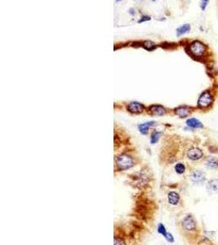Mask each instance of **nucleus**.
<instances>
[{
	"label": "nucleus",
	"mask_w": 218,
	"mask_h": 245,
	"mask_svg": "<svg viewBox=\"0 0 218 245\" xmlns=\"http://www.w3.org/2000/svg\"><path fill=\"white\" fill-rule=\"evenodd\" d=\"M116 164L119 170H127L132 166L133 162L130 156L127 155H122L118 157Z\"/></svg>",
	"instance_id": "obj_3"
},
{
	"label": "nucleus",
	"mask_w": 218,
	"mask_h": 245,
	"mask_svg": "<svg viewBox=\"0 0 218 245\" xmlns=\"http://www.w3.org/2000/svg\"><path fill=\"white\" fill-rule=\"evenodd\" d=\"M128 110L132 113H141L144 110V106L141 103H138L137 101L131 102L128 106Z\"/></svg>",
	"instance_id": "obj_8"
},
{
	"label": "nucleus",
	"mask_w": 218,
	"mask_h": 245,
	"mask_svg": "<svg viewBox=\"0 0 218 245\" xmlns=\"http://www.w3.org/2000/svg\"><path fill=\"white\" fill-rule=\"evenodd\" d=\"M209 1H210V0H201L200 8H201V10L203 11V12H204L205 10H206L207 7H208V3H209Z\"/></svg>",
	"instance_id": "obj_20"
},
{
	"label": "nucleus",
	"mask_w": 218,
	"mask_h": 245,
	"mask_svg": "<svg viewBox=\"0 0 218 245\" xmlns=\"http://www.w3.org/2000/svg\"><path fill=\"white\" fill-rule=\"evenodd\" d=\"M117 1H121V0H117Z\"/></svg>",
	"instance_id": "obj_24"
},
{
	"label": "nucleus",
	"mask_w": 218,
	"mask_h": 245,
	"mask_svg": "<svg viewBox=\"0 0 218 245\" xmlns=\"http://www.w3.org/2000/svg\"><path fill=\"white\" fill-rule=\"evenodd\" d=\"M181 225L183 229L186 231H195L197 229V222L192 215H188L183 219Z\"/></svg>",
	"instance_id": "obj_4"
},
{
	"label": "nucleus",
	"mask_w": 218,
	"mask_h": 245,
	"mask_svg": "<svg viewBox=\"0 0 218 245\" xmlns=\"http://www.w3.org/2000/svg\"><path fill=\"white\" fill-rule=\"evenodd\" d=\"M214 97L212 92L210 90H206L200 94L199 97L198 99L197 106L201 110H206L212 105Z\"/></svg>",
	"instance_id": "obj_2"
},
{
	"label": "nucleus",
	"mask_w": 218,
	"mask_h": 245,
	"mask_svg": "<svg viewBox=\"0 0 218 245\" xmlns=\"http://www.w3.org/2000/svg\"><path fill=\"white\" fill-rule=\"evenodd\" d=\"M207 189L211 193H218V180L211 179L207 184Z\"/></svg>",
	"instance_id": "obj_11"
},
{
	"label": "nucleus",
	"mask_w": 218,
	"mask_h": 245,
	"mask_svg": "<svg viewBox=\"0 0 218 245\" xmlns=\"http://www.w3.org/2000/svg\"><path fill=\"white\" fill-rule=\"evenodd\" d=\"M150 111L151 112V114L154 115L161 116L164 115L166 113V110L164 107L160 105H154L150 107Z\"/></svg>",
	"instance_id": "obj_9"
},
{
	"label": "nucleus",
	"mask_w": 218,
	"mask_h": 245,
	"mask_svg": "<svg viewBox=\"0 0 218 245\" xmlns=\"http://www.w3.org/2000/svg\"><path fill=\"white\" fill-rule=\"evenodd\" d=\"M206 166L210 169H217L218 168V159L213 156H210L206 159Z\"/></svg>",
	"instance_id": "obj_10"
},
{
	"label": "nucleus",
	"mask_w": 218,
	"mask_h": 245,
	"mask_svg": "<svg viewBox=\"0 0 218 245\" xmlns=\"http://www.w3.org/2000/svg\"><path fill=\"white\" fill-rule=\"evenodd\" d=\"M175 171L178 174H182L186 171V166L181 164V163H178L175 165Z\"/></svg>",
	"instance_id": "obj_16"
},
{
	"label": "nucleus",
	"mask_w": 218,
	"mask_h": 245,
	"mask_svg": "<svg viewBox=\"0 0 218 245\" xmlns=\"http://www.w3.org/2000/svg\"><path fill=\"white\" fill-rule=\"evenodd\" d=\"M165 238H166V239L168 241L169 243H173L174 242L173 236H172L171 234H169V233H168V234H167V235L165 236Z\"/></svg>",
	"instance_id": "obj_21"
},
{
	"label": "nucleus",
	"mask_w": 218,
	"mask_h": 245,
	"mask_svg": "<svg viewBox=\"0 0 218 245\" xmlns=\"http://www.w3.org/2000/svg\"><path fill=\"white\" fill-rule=\"evenodd\" d=\"M186 155L190 160L197 161L204 157V152L199 147H191L187 150Z\"/></svg>",
	"instance_id": "obj_5"
},
{
	"label": "nucleus",
	"mask_w": 218,
	"mask_h": 245,
	"mask_svg": "<svg viewBox=\"0 0 218 245\" xmlns=\"http://www.w3.org/2000/svg\"><path fill=\"white\" fill-rule=\"evenodd\" d=\"M129 12H130V13L132 14V16H133L134 14H135V13H134V10H133V9H132H132H130V10H129Z\"/></svg>",
	"instance_id": "obj_23"
},
{
	"label": "nucleus",
	"mask_w": 218,
	"mask_h": 245,
	"mask_svg": "<svg viewBox=\"0 0 218 245\" xmlns=\"http://www.w3.org/2000/svg\"><path fill=\"white\" fill-rule=\"evenodd\" d=\"M190 30H191V26H190V24H184V25L179 26L177 29V36L180 37L183 35L188 34L189 32L190 31Z\"/></svg>",
	"instance_id": "obj_14"
},
{
	"label": "nucleus",
	"mask_w": 218,
	"mask_h": 245,
	"mask_svg": "<svg viewBox=\"0 0 218 245\" xmlns=\"http://www.w3.org/2000/svg\"><path fill=\"white\" fill-rule=\"evenodd\" d=\"M190 180L192 181V182H194L195 184L202 185L206 181V174L200 170L195 171L192 173L191 176H190Z\"/></svg>",
	"instance_id": "obj_6"
},
{
	"label": "nucleus",
	"mask_w": 218,
	"mask_h": 245,
	"mask_svg": "<svg viewBox=\"0 0 218 245\" xmlns=\"http://www.w3.org/2000/svg\"><path fill=\"white\" fill-rule=\"evenodd\" d=\"M160 135H161V133H159V132H157V131L154 132V133L151 134L150 143H151V144H155V143L159 141V138Z\"/></svg>",
	"instance_id": "obj_17"
},
{
	"label": "nucleus",
	"mask_w": 218,
	"mask_h": 245,
	"mask_svg": "<svg viewBox=\"0 0 218 245\" xmlns=\"http://www.w3.org/2000/svg\"><path fill=\"white\" fill-rule=\"evenodd\" d=\"M175 114L180 118H186L191 113V108L189 106H179L175 109Z\"/></svg>",
	"instance_id": "obj_7"
},
{
	"label": "nucleus",
	"mask_w": 218,
	"mask_h": 245,
	"mask_svg": "<svg viewBox=\"0 0 218 245\" xmlns=\"http://www.w3.org/2000/svg\"><path fill=\"white\" fill-rule=\"evenodd\" d=\"M207 50H208V46L204 42L198 39L192 41L189 46V52L195 58H200L204 57V55L207 52Z\"/></svg>",
	"instance_id": "obj_1"
},
{
	"label": "nucleus",
	"mask_w": 218,
	"mask_h": 245,
	"mask_svg": "<svg viewBox=\"0 0 218 245\" xmlns=\"http://www.w3.org/2000/svg\"><path fill=\"white\" fill-rule=\"evenodd\" d=\"M144 48L148 51H152V50L155 48L156 46L151 41H146L145 43H144Z\"/></svg>",
	"instance_id": "obj_18"
},
{
	"label": "nucleus",
	"mask_w": 218,
	"mask_h": 245,
	"mask_svg": "<svg viewBox=\"0 0 218 245\" xmlns=\"http://www.w3.org/2000/svg\"><path fill=\"white\" fill-rule=\"evenodd\" d=\"M158 232H159V234H161L162 235H164V237L166 236L167 234H168V232L166 231L165 226L163 224H159V226H158Z\"/></svg>",
	"instance_id": "obj_19"
},
{
	"label": "nucleus",
	"mask_w": 218,
	"mask_h": 245,
	"mask_svg": "<svg viewBox=\"0 0 218 245\" xmlns=\"http://www.w3.org/2000/svg\"><path fill=\"white\" fill-rule=\"evenodd\" d=\"M153 1H155V0H153Z\"/></svg>",
	"instance_id": "obj_25"
},
{
	"label": "nucleus",
	"mask_w": 218,
	"mask_h": 245,
	"mask_svg": "<svg viewBox=\"0 0 218 245\" xmlns=\"http://www.w3.org/2000/svg\"><path fill=\"white\" fill-rule=\"evenodd\" d=\"M155 124V121H151V122H147V123H146V124H140L139 126H138V128H139V130H140V132H141V133L142 134H147V133H148V130H149V128H150V127H152V126H154V125Z\"/></svg>",
	"instance_id": "obj_15"
},
{
	"label": "nucleus",
	"mask_w": 218,
	"mask_h": 245,
	"mask_svg": "<svg viewBox=\"0 0 218 245\" xmlns=\"http://www.w3.org/2000/svg\"><path fill=\"white\" fill-rule=\"evenodd\" d=\"M151 20V17H149V16H145V17H143L141 18V20L139 21V23H142V22H145V21H150Z\"/></svg>",
	"instance_id": "obj_22"
},
{
	"label": "nucleus",
	"mask_w": 218,
	"mask_h": 245,
	"mask_svg": "<svg viewBox=\"0 0 218 245\" xmlns=\"http://www.w3.org/2000/svg\"><path fill=\"white\" fill-rule=\"evenodd\" d=\"M168 199L170 204L177 205L179 204V201H180V195L177 192L171 191L168 195Z\"/></svg>",
	"instance_id": "obj_13"
},
{
	"label": "nucleus",
	"mask_w": 218,
	"mask_h": 245,
	"mask_svg": "<svg viewBox=\"0 0 218 245\" xmlns=\"http://www.w3.org/2000/svg\"><path fill=\"white\" fill-rule=\"evenodd\" d=\"M186 125L191 128H202L204 126L200 121L195 118H190L186 120Z\"/></svg>",
	"instance_id": "obj_12"
}]
</instances>
